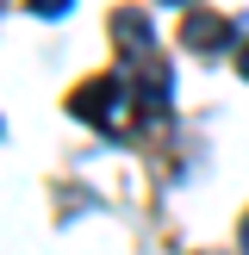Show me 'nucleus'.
Returning a JSON list of instances; mask_svg holds the SVG:
<instances>
[{
	"instance_id": "f257e3e1",
	"label": "nucleus",
	"mask_w": 249,
	"mask_h": 255,
	"mask_svg": "<svg viewBox=\"0 0 249 255\" xmlns=\"http://www.w3.org/2000/svg\"><path fill=\"white\" fill-rule=\"evenodd\" d=\"M124 100H131V81H112V75H100V81H87V87H75V94H69V112H75V119H87L94 131H112Z\"/></svg>"
},
{
	"instance_id": "f03ea898",
	"label": "nucleus",
	"mask_w": 249,
	"mask_h": 255,
	"mask_svg": "<svg viewBox=\"0 0 249 255\" xmlns=\"http://www.w3.org/2000/svg\"><path fill=\"white\" fill-rule=\"evenodd\" d=\"M181 44H187V50H199V56H212V50L231 44V19H218V12H187Z\"/></svg>"
},
{
	"instance_id": "7ed1b4c3",
	"label": "nucleus",
	"mask_w": 249,
	"mask_h": 255,
	"mask_svg": "<svg viewBox=\"0 0 249 255\" xmlns=\"http://www.w3.org/2000/svg\"><path fill=\"white\" fill-rule=\"evenodd\" d=\"M112 31H119V44L131 50V56H149V50H156V44H149V19H143V12H119Z\"/></svg>"
},
{
	"instance_id": "20e7f679",
	"label": "nucleus",
	"mask_w": 249,
	"mask_h": 255,
	"mask_svg": "<svg viewBox=\"0 0 249 255\" xmlns=\"http://www.w3.org/2000/svg\"><path fill=\"white\" fill-rule=\"evenodd\" d=\"M75 0H25V12H37V19H62Z\"/></svg>"
},
{
	"instance_id": "39448f33",
	"label": "nucleus",
	"mask_w": 249,
	"mask_h": 255,
	"mask_svg": "<svg viewBox=\"0 0 249 255\" xmlns=\"http://www.w3.org/2000/svg\"><path fill=\"white\" fill-rule=\"evenodd\" d=\"M237 75H243V81H249V44H243V56H237Z\"/></svg>"
},
{
	"instance_id": "423d86ee",
	"label": "nucleus",
	"mask_w": 249,
	"mask_h": 255,
	"mask_svg": "<svg viewBox=\"0 0 249 255\" xmlns=\"http://www.w3.org/2000/svg\"><path fill=\"white\" fill-rule=\"evenodd\" d=\"M243 249H249V218H243Z\"/></svg>"
},
{
	"instance_id": "0eeeda50",
	"label": "nucleus",
	"mask_w": 249,
	"mask_h": 255,
	"mask_svg": "<svg viewBox=\"0 0 249 255\" xmlns=\"http://www.w3.org/2000/svg\"><path fill=\"white\" fill-rule=\"evenodd\" d=\"M168 6H193V0H168Z\"/></svg>"
}]
</instances>
